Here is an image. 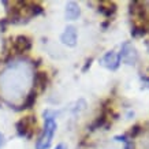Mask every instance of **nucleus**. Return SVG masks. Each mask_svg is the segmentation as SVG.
<instances>
[{"mask_svg": "<svg viewBox=\"0 0 149 149\" xmlns=\"http://www.w3.org/2000/svg\"><path fill=\"white\" fill-rule=\"evenodd\" d=\"M119 62H120V58H119V55L115 54L113 51L107 52V54L101 58V64H103L104 67L109 68V70H116L118 66H119Z\"/></svg>", "mask_w": 149, "mask_h": 149, "instance_id": "4", "label": "nucleus"}, {"mask_svg": "<svg viewBox=\"0 0 149 149\" xmlns=\"http://www.w3.org/2000/svg\"><path fill=\"white\" fill-rule=\"evenodd\" d=\"M119 58L127 64H134L137 58H138V55H137L136 48L131 45L130 42H125L122 45V52L119 55Z\"/></svg>", "mask_w": 149, "mask_h": 149, "instance_id": "3", "label": "nucleus"}, {"mask_svg": "<svg viewBox=\"0 0 149 149\" xmlns=\"http://www.w3.org/2000/svg\"><path fill=\"white\" fill-rule=\"evenodd\" d=\"M56 129H58V125H56V120H55V115L54 112L51 111H47L44 113V129L41 131L40 138L37 140V149H48L52 144V140H54V136L56 133Z\"/></svg>", "mask_w": 149, "mask_h": 149, "instance_id": "2", "label": "nucleus"}, {"mask_svg": "<svg viewBox=\"0 0 149 149\" xmlns=\"http://www.w3.org/2000/svg\"><path fill=\"white\" fill-rule=\"evenodd\" d=\"M79 14H81V11H79V7H78L77 3H74V1L67 3V6H66V18L68 21L77 19L79 17Z\"/></svg>", "mask_w": 149, "mask_h": 149, "instance_id": "6", "label": "nucleus"}, {"mask_svg": "<svg viewBox=\"0 0 149 149\" xmlns=\"http://www.w3.org/2000/svg\"><path fill=\"white\" fill-rule=\"evenodd\" d=\"M1 145H3V134L0 133V146H1Z\"/></svg>", "mask_w": 149, "mask_h": 149, "instance_id": "9", "label": "nucleus"}, {"mask_svg": "<svg viewBox=\"0 0 149 149\" xmlns=\"http://www.w3.org/2000/svg\"><path fill=\"white\" fill-rule=\"evenodd\" d=\"M55 149H67V148H66V145L60 144V145H58V146H56V148H55Z\"/></svg>", "mask_w": 149, "mask_h": 149, "instance_id": "8", "label": "nucleus"}, {"mask_svg": "<svg viewBox=\"0 0 149 149\" xmlns=\"http://www.w3.org/2000/svg\"><path fill=\"white\" fill-rule=\"evenodd\" d=\"M137 149H149V127L141 131L140 137L137 138Z\"/></svg>", "mask_w": 149, "mask_h": 149, "instance_id": "7", "label": "nucleus"}, {"mask_svg": "<svg viewBox=\"0 0 149 149\" xmlns=\"http://www.w3.org/2000/svg\"><path fill=\"white\" fill-rule=\"evenodd\" d=\"M34 68L26 59H15L0 72V96L10 104L25 100L32 89Z\"/></svg>", "mask_w": 149, "mask_h": 149, "instance_id": "1", "label": "nucleus"}, {"mask_svg": "<svg viewBox=\"0 0 149 149\" xmlns=\"http://www.w3.org/2000/svg\"><path fill=\"white\" fill-rule=\"evenodd\" d=\"M60 40H62L63 44H66L68 47L75 45V42H77V30H75V27H72V26L66 27L63 34L60 36Z\"/></svg>", "mask_w": 149, "mask_h": 149, "instance_id": "5", "label": "nucleus"}]
</instances>
